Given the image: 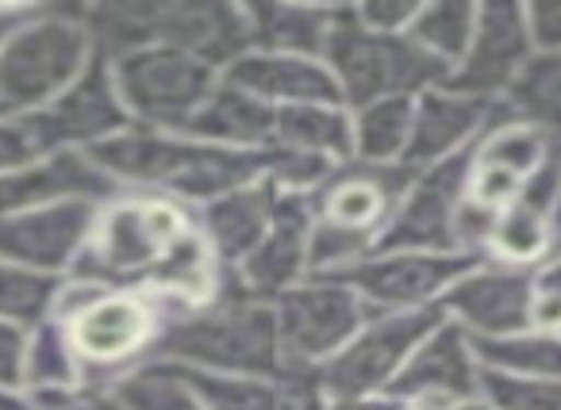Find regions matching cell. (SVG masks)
Here are the masks:
<instances>
[{
    "instance_id": "cell-1",
    "label": "cell",
    "mask_w": 561,
    "mask_h": 410,
    "mask_svg": "<svg viewBox=\"0 0 561 410\" xmlns=\"http://www.w3.org/2000/svg\"><path fill=\"white\" fill-rule=\"evenodd\" d=\"M96 165L119 180L124 188L178 196L188 203H211L234 188L270 180L273 150H224L208 142L185 139V134L150 131V127H127L108 142L89 150Z\"/></svg>"
},
{
    "instance_id": "cell-2",
    "label": "cell",
    "mask_w": 561,
    "mask_h": 410,
    "mask_svg": "<svg viewBox=\"0 0 561 410\" xmlns=\"http://www.w3.org/2000/svg\"><path fill=\"white\" fill-rule=\"evenodd\" d=\"M142 361L227 372V376H285L273 303L239 300L227 292H219L204 307H178V303L158 307V333Z\"/></svg>"
},
{
    "instance_id": "cell-3",
    "label": "cell",
    "mask_w": 561,
    "mask_h": 410,
    "mask_svg": "<svg viewBox=\"0 0 561 410\" xmlns=\"http://www.w3.org/2000/svg\"><path fill=\"white\" fill-rule=\"evenodd\" d=\"M185 231H193V223L173 200L119 196L101 208L93 234L66 280H81L104 292H135Z\"/></svg>"
},
{
    "instance_id": "cell-4",
    "label": "cell",
    "mask_w": 561,
    "mask_h": 410,
    "mask_svg": "<svg viewBox=\"0 0 561 410\" xmlns=\"http://www.w3.org/2000/svg\"><path fill=\"white\" fill-rule=\"evenodd\" d=\"M93 55L78 9H35L0 47V112L24 116L55 104Z\"/></svg>"
},
{
    "instance_id": "cell-5",
    "label": "cell",
    "mask_w": 561,
    "mask_h": 410,
    "mask_svg": "<svg viewBox=\"0 0 561 410\" xmlns=\"http://www.w3.org/2000/svg\"><path fill=\"white\" fill-rule=\"evenodd\" d=\"M328 66L351 112L374 101H389V96H423L450 81V70L435 62L427 50L415 47L408 35L366 32L354 9L346 27L339 32L335 47H331Z\"/></svg>"
},
{
    "instance_id": "cell-6",
    "label": "cell",
    "mask_w": 561,
    "mask_h": 410,
    "mask_svg": "<svg viewBox=\"0 0 561 410\" xmlns=\"http://www.w3.org/2000/svg\"><path fill=\"white\" fill-rule=\"evenodd\" d=\"M119 101L135 127L181 134L208 93L219 85V73L173 47H142L112 62Z\"/></svg>"
},
{
    "instance_id": "cell-7",
    "label": "cell",
    "mask_w": 561,
    "mask_h": 410,
    "mask_svg": "<svg viewBox=\"0 0 561 410\" xmlns=\"http://www.w3.org/2000/svg\"><path fill=\"white\" fill-rule=\"evenodd\" d=\"M273 315L285 368H320L381 311L369 307L343 280L308 277L273 300Z\"/></svg>"
},
{
    "instance_id": "cell-8",
    "label": "cell",
    "mask_w": 561,
    "mask_h": 410,
    "mask_svg": "<svg viewBox=\"0 0 561 410\" xmlns=\"http://www.w3.org/2000/svg\"><path fill=\"white\" fill-rule=\"evenodd\" d=\"M443 318H446L443 307L381 311V315H374L328 364L316 368V384H320L323 399L389 391V384L400 376V368L415 353V345Z\"/></svg>"
},
{
    "instance_id": "cell-9",
    "label": "cell",
    "mask_w": 561,
    "mask_h": 410,
    "mask_svg": "<svg viewBox=\"0 0 561 410\" xmlns=\"http://www.w3.org/2000/svg\"><path fill=\"white\" fill-rule=\"evenodd\" d=\"M62 326L70 333L81 372L96 368V376H81V384L108 387L147 356L158 333V303L139 292H104Z\"/></svg>"
},
{
    "instance_id": "cell-10",
    "label": "cell",
    "mask_w": 561,
    "mask_h": 410,
    "mask_svg": "<svg viewBox=\"0 0 561 410\" xmlns=\"http://www.w3.org/2000/svg\"><path fill=\"white\" fill-rule=\"evenodd\" d=\"M477 150V147H473ZM473 150L427 165L412 177L408 192L392 208L374 254L392 249H427V254H461L458 249V215L469 200V169Z\"/></svg>"
},
{
    "instance_id": "cell-11",
    "label": "cell",
    "mask_w": 561,
    "mask_h": 410,
    "mask_svg": "<svg viewBox=\"0 0 561 410\" xmlns=\"http://www.w3.org/2000/svg\"><path fill=\"white\" fill-rule=\"evenodd\" d=\"M484 257L477 254H427V249H392V254H369L335 280L351 284L374 311H420L438 307L446 292L466 272H473Z\"/></svg>"
},
{
    "instance_id": "cell-12",
    "label": "cell",
    "mask_w": 561,
    "mask_h": 410,
    "mask_svg": "<svg viewBox=\"0 0 561 410\" xmlns=\"http://www.w3.org/2000/svg\"><path fill=\"white\" fill-rule=\"evenodd\" d=\"M316 203H320V192H280L270 234L239 269L224 272L219 292L254 303H273L277 295L297 288L300 280H308L305 272L308 242H312L316 226Z\"/></svg>"
},
{
    "instance_id": "cell-13",
    "label": "cell",
    "mask_w": 561,
    "mask_h": 410,
    "mask_svg": "<svg viewBox=\"0 0 561 410\" xmlns=\"http://www.w3.org/2000/svg\"><path fill=\"white\" fill-rule=\"evenodd\" d=\"M535 55L538 50L530 39L527 4H512V0L477 4L473 43H469L466 58L454 66L446 89L477 96V101H507V93Z\"/></svg>"
},
{
    "instance_id": "cell-14",
    "label": "cell",
    "mask_w": 561,
    "mask_h": 410,
    "mask_svg": "<svg viewBox=\"0 0 561 410\" xmlns=\"http://www.w3.org/2000/svg\"><path fill=\"white\" fill-rule=\"evenodd\" d=\"M392 399L408 407H438L458 410L481 399V361H477L473 338L458 323L443 318L427 338L415 345L404 361L400 376L389 384Z\"/></svg>"
},
{
    "instance_id": "cell-15",
    "label": "cell",
    "mask_w": 561,
    "mask_h": 410,
    "mask_svg": "<svg viewBox=\"0 0 561 410\" xmlns=\"http://www.w3.org/2000/svg\"><path fill=\"white\" fill-rule=\"evenodd\" d=\"M32 119L47 154H58V150H93L101 142H108L112 134L131 127V116H127L116 78H112V62L104 55H93L85 73L55 104L32 112Z\"/></svg>"
},
{
    "instance_id": "cell-16",
    "label": "cell",
    "mask_w": 561,
    "mask_h": 410,
    "mask_svg": "<svg viewBox=\"0 0 561 410\" xmlns=\"http://www.w3.org/2000/svg\"><path fill=\"white\" fill-rule=\"evenodd\" d=\"M96 203H55V208L0 215V261L43 277H70L96 226Z\"/></svg>"
},
{
    "instance_id": "cell-17",
    "label": "cell",
    "mask_w": 561,
    "mask_h": 410,
    "mask_svg": "<svg viewBox=\"0 0 561 410\" xmlns=\"http://www.w3.org/2000/svg\"><path fill=\"white\" fill-rule=\"evenodd\" d=\"M512 116L504 101H477V96L454 93V89H431L415 96L412 139L404 150V169L420 173L427 165H438L446 157H458L473 150L500 119Z\"/></svg>"
},
{
    "instance_id": "cell-18",
    "label": "cell",
    "mask_w": 561,
    "mask_h": 410,
    "mask_svg": "<svg viewBox=\"0 0 561 410\" xmlns=\"http://www.w3.org/2000/svg\"><path fill=\"white\" fill-rule=\"evenodd\" d=\"M535 272L512 265H477L438 300L450 323L469 338H512L530 330Z\"/></svg>"
},
{
    "instance_id": "cell-19",
    "label": "cell",
    "mask_w": 561,
    "mask_h": 410,
    "mask_svg": "<svg viewBox=\"0 0 561 410\" xmlns=\"http://www.w3.org/2000/svg\"><path fill=\"white\" fill-rule=\"evenodd\" d=\"M154 47H173L224 73L250 50L247 4L219 0H154Z\"/></svg>"
},
{
    "instance_id": "cell-20",
    "label": "cell",
    "mask_w": 561,
    "mask_h": 410,
    "mask_svg": "<svg viewBox=\"0 0 561 410\" xmlns=\"http://www.w3.org/2000/svg\"><path fill=\"white\" fill-rule=\"evenodd\" d=\"M124 196V185L112 180L89 150H58L24 169L0 177V215L55 208V203H112Z\"/></svg>"
},
{
    "instance_id": "cell-21",
    "label": "cell",
    "mask_w": 561,
    "mask_h": 410,
    "mask_svg": "<svg viewBox=\"0 0 561 410\" xmlns=\"http://www.w3.org/2000/svg\"><path fill=\"white\" fill-rule=\"evenodd\" d=\"M219 81L257 96L270 108H293V104H343L339 81L328 62L289 55H265V50H247L239 55ZM346 108V104H343Z\"/></svg>"
},
{
    "instance_id": "cell-22",
    "label": "cell",
    "mask_w": 561,
    "mask_h": 410,
    "mask_svg": "<svg viewBox=\"0 0 561 410\" xmlns=\"http://www.w3.org/2000/svg\"><path fill=\"white\" fill-rule=\"evenodd\" d=\"M250 50L328 62L339 32L351 20L343 4H247Z\"/></svg>"
},
{
    "instance_id": "cell-23",
    "label": "cell",
    "mask_w": 561,
    "mask_h": 410,
    "mask_svg": "<svg viewBox=\"0 0 561 410\" xmlns=\"http://www.w3.org/2000/svg\"><path fill=\"white\" fill-rule=\"evenodd\" d=\"M277 196L280 188L273 180H257V185L234 188V192L201 208V234L208 238L224 272L239 269L262 246V238L273 226V215H277Z\"/></svg>"
},
{
    "instance_id": "cell-24",
    "label": "cell",
    "mask_w": 561,
    "mask_h": 410,
    "mask_svg": "<svg viewBox=\"0 0 561 410\" xmlns=\"http://www.w3.org/2000/svg\"><path fill=\"white\" fill-rule=\"evenodd\" d=\"M273 119L277 108L219 81L208 101L196 108V116L181 127V134L224 150H265L273 147Z\"/></svg>"
},
{
    "instance_id": "cell-25",
    "label": "cell",
    "mask_w": 561,
    "mask_h": 410,
    "mask_svg": "<svg viewBox=\"0 0 561 410\" xmlns=\"http://www.w3.org/2000/svg\"><path fill=\"white\" fill-rule=\"evenodd\" d=\"M273 147L328 157L335 165H351L354 162L351 108H343V104H293V108H277Z\"/></svg>"
},
{
    "instance_id": "cell-26",
    "label": "cell",
    "mask_w": 561,
    "mask_h": 410,
    "mask_svg": "<svg viewBox=\"0 0 561 410\" xmlns=\"http://www.w3.org/2000/svg\"><path fill=\"white\" fill-rule=\"evenodd\" d=\"M553 139L546 131H538L535 124L519 116H507L477 142L473 150V169L496 173V177H507L515 185H527L535 177L538 165L550 157Z\"/></svg>"
},
{
    "instance_id": "cell-27",
    "label": "cell",
    "mask_w": 561,
    "mask_h": 410,
    "mask_svg": "<svg viewBox=\"0 0 561 410\" xmlns=\"http://www.w3.org/2000/svg\"><path fill=\"white\" fill-rule=\"evenodd\" d=\"M415 96H389L351 112L354 127V162L358 165H400L408 139H412Z\"/></svg>"
},
{
    "instance_id": "cell-28",
    "label": "cell",
    "mask_w": 561,
    "mask_h": 410,
    "mask_svg": "<svg viewBox=\"0 0 561 410\" xmlns=\"http://www.w3.org/2000/svg\"><path fill=\"white\" fill-rule=\"evenodd\" d=\"M481 368L527 379H561V333L523 330L512 338H473Z\"/></svg>"
},
{
    "instance_id": "cell-29",
    "label": "cell",
    "mask_w": 561,
    "mask_h": 410,
    "mask_svg": "<svg viewBox=\"0 0 561 410\" xmlns=\"http://www.w3.org/2000/svg\"><path fill=\"white\" fill-rule=\"evenodd\" d=\"M473 32L477 4H469V0H435V4H420V16L408 27V39L454 73V66L466 58L469 43H473Z\"/></svg>"
},
{
    "instance_id": "cell-30",
    "label": "cell",
    "mask_w": 561,
    "mask_h": 410,
    "mask_svg": "<svg viewBox=\"0 0 561 410\" xmlns=\"http://www.w3.org/2000/svg\"><path fill=\"white\" fill-rule=\"evenodd\" d=\"M112 399L119 410H204L188 379L173 364L142 361L112 384Z\"/></svg>"
},
{
    "instance_id": "cell-31",
    "label": "cell",
    "mask_w": 561,
    "mask_h": 410,
    "mask_svg": "<svg viewBox=\"0 0 561 410\" xmlns=\"http://www.w3.org/2000/svg\"><path fill=\"white\" fill-rule=\"evenodd\" d=\"M512 116L535 124L553 142H561V55H535L515 89L507 93Z\"/></svg>"
},
{
    "instance_id": "cell-32",
    "label": "cell",
    "mask_w": 561,
    "mask_h": 410,
    "mask_svg": "<svg viewBox=\"0 0 561 410\" xmlns=\"http://www.w3.org/2000/svg\"><path fill=\"white\" fill-rule=\"evenodd\" d=\"M81 387V361L70 345V333L58 318H47L32 330L27 345V391H70Z\"/></svg>"
},
{
    "instance_id": "cell-33",
    "label": "cell",
    "mask_w": 561,
    "mask_h": 410,
    "mask_svg": "<svg viewBox=\"0 0 561 410\" xmlns=\"http://www.w3.org/2000/svg\"><path fill=\"white\" fill-rule=\"evenodd\" d=\"M66 277H43V272L20 269L0 261V318L35 330L39 323L55 318V303Z\"/></svg>"
},
{
    "instance_id": "cell-34",
    "label": "cell",
    "mask_w": 561,
    "mask_h": 410,
    "mask_svg": "<svg viewBox=\"0 0 561 410\" xmlns=\"http://www.w3.org/2000/svg\"><path fill=\"white\" fill-rule=\"evenodd\" d=\"M481 402L492 410H561V379H527L481 368Z\"/></svg>"
},
{
    "instance_id": "cell-35",
    "label": "cell",
    "mask_w": 561,
    "mask_h": 410,
    "mask_svg": "<svg viewBox=\"0 0 561 410\" xmlns=\"http://www.w3.org/2000/svg\"><path fill=\"white\" fill-rule=\"evenodd\" d=\"M39 157H47V147H43L39 131H35L32 112H24V116L0 112V177L24 169V165L39 162Z\"/></svg>"
},
{
    "instance_id": "cell-36",
    "label": "cell",
    "mask_w": 561,
    "mask_h": 410,
    "mask_svg": "<svg viewBox=\"0 0 561 410\" xmlns=\"http://www.w3.org/2000/svg\"><path fill=\"white\" fill-rule=\"evenodd\" d=\"M27 345H32V330L0 318V391L24 395V387H27Z\"/></svg>"
},
{
    "instance_id": "cell-37",
    "label": "cell",
    "mask_w": 561,
    "mask_h": 410,
    "mask_svg": "<svg viewBox=\"0 0 561 410\" xmlns=\"http://www.w3.org/2000/svg\"><path fill=\"white\" fill-rule=\"evenodd\" d=\"M358 24L366 32H377V35H408L412 20L420 16V4L412 0H369V4H358L354 9Z\"/></svg>"
},
{
    "instance_id": "cell-38",
    "label": "cell",
    "mask_w": 561,
    "mask_h": 410,
    "mask_svg": "<svg viewBox=\"0 0 561 410\" xmlns=\"http://www.w3.org/2000/svg\"><path fill=\"white\" fill-rule=\"evenodd\" d=\"M527 24L538 55H561V0L527 4Z\"/></svg>"
},
{
    "instance_id": "cell-39",
    "label": "cell",
    "mask_w": 561,
    "mask_h": 410,
    "mask_svg": "<svg viewBox=\"0 0 561 410\" xmlns=\"http://www.w3.org/2000/svg\"><path fill=\"white\" fill-rule=\"evenodd\" d=\"M323 410H408V402L392 395H343V399H323Z\"/></svg>"
},
{
    "instance_id": "cell-40",
    "label": "cell",
    "mask_w": 561,
    "mask_h": 410,
    "mask_svg": "<svg viewBox=\"0 0 561 410\" xmlns=\"http://www.w3.org/2000/svg\"><path fill=\"white\" fill-rule=\"evenodd\" d=\"M535 292L558 295V300H561V257H550V261L535 272Z\"/></svg>"
},
{
    "instance_id": "cell-41",
    "label": "cell",
    "mask_w": 561,
    "mask_h": 410,
    "mask_svg": "<svg viewBox=\"0 0 561 410\" xmlns=\"http://www.w3.org/2000/svg\"><path fill=\"white\" fill-rule=\"evenodd\" d=\"M32 12H35L32 4H0V47H4V39H9Z\"/></svg>"
},
{
    "instance_id": "cell-42",
    "label": "cell",
    "mask_w": 561,
    "mask_h": 410,
    "mask_svg": "<svg viewBox=\"0 0 561 410\" xmlns=\"http://www.w3.org/2000/svg\"><path fill=\"white\" fill-rule=\"evenodd\" d=\"M550 257H561V185H558V200H553L550 211ZM546 257V261H550Z\"/></svg>"
},
{
    "instance_id": "cell-43",
    "label": "cell",
    "mask_w": 561,
    "mask_h": 410,
    "mask_svg": "<svg viewBox=\"0 0 561 410\" xmlns=\"http://www.w3.org/2000/svg\"><path fill=\"white\" fill-rule=\"evenodd\" d=\"M0 410H32V402H27V395L0 391Z\"/></svg>"
},
{
    "instance_id": "cell-44",
    "label": "cell",
    "mask_w": 561,
    "mask_h": 410,
    "mask_svg": "<svg viewBox=\"0 0 561 410\" xmlns=\"http://www.w3.org/2000/svg\"><path fill=\"white\" fill-rule=\"evenodd\" d=\"M458 410H492V407H489V402L477 399V402H466V407H458Z\"/></svg>"
},
{
    "instance_id": "cell-45",
    "label": "cell",
    "mask_w": 561,
    "mask_h": 410,
    "mask_svg": "<svg viewBox=\"0 0 561 410\" xmlns=\"http://www.w3.org/2000/svg\"><path fill=\"white\" fill-rule=\"evenodd\" d=\"M408 410H438V407H408Z\"/></svg>"
}]
</instances>
